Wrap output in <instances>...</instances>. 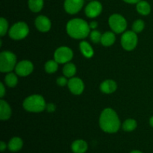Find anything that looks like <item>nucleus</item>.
I'll list each match as a JSON object with an SVG mask.
<instances>
[{
	"mask_svg": "<svg viewBox=\"0 0 153 153\" xmlns=\"http://www.w3.org/2000/svg\"><path fill=\"white\" fill-rule=\"evenodd\" d=\"M102 130L108 133H115L119 130L120 121L116 112L111 108H106L102 112L100 118Z\"/></svg>",
	"mask_w": 153,
	"mask_h": 153,
	"instance_id": "1",
	"label": "nucleus"
},
{
	"mask_svg": "<svg viewBox=\"0 0 153 153\" xmlns=\"http://www.w3.org/2000/svg\"><path fill=\"white\" fill-rule=\"evenodd\" d=\"M67 31L73 38L83 39L89 34L90 25L82 19H73L67 23Z\"/></svg>",
	"mask_w": 153,
	"mask_h": 153,
	"instance_id": "2",
	"label": "nucleus"
},
{
	"mask_svg": "<svg viewBox=\"0 0 153 153\" xmlns=\"http://www.w3.org/2000/svg\"><path fill=\"white\" fill-rule=\"evenodd\" d=\"M23 108L30 112H41L46 108V102L43 97L32 95L24 100Z\"/></svg>",
	"mask_w": 153,
	"mask_h": 153,
	"instance_id": "3",
	"label": "nucleus"
},
{
	"mask_svg": "<svg viewBox=\"0 0 153 153\" xmlns=\"http://www.w3.org/2000/svg\"><path fill=\"white\" fill-rule=\"evenodd\" d=\"M16 55L11 52L4 51L0 54V70L1 73H9L16 67Z\"/></svg>",
	"mask_w": 153,
	"mask_h": 153,
	"instance_id": "4",
	"label": "nucleus"
},
{
	"mask_svg": "<svg viewBox=\"0 0 153 153\" xmlns=\"http://www.w3.org/2000/svg\"><path fill=\"white\" fill-rule=\"evenodd\" d=\"M29 32V29L26 23L19 22L15 23L9 30V36L13 40H22L25 38Z\"/></svg>",
	"mask_w": 153,
	"mask_h": 153,
	"instance_id": "5",
	"label": "nucleus"
},
{
	"mask_svg": "<svg viewBox=\"0 0 153 153\" xmlns=\"http://www.w3.org/2000/svg\"><path fill=\"white\" fill-rule=\"evenodd\" d=\"M109 25L115 33H122L127 27L125 18L120 14H113L109 18Z\"/></svg>",
	"mask_w": 153,
	"mask_h": 153,
	"instance_id": "6",
	"label": "nucleus"
},
{
	"mask_svg": "<svg viewBox=\"0 0 153 153\" xmlns=\"http://www.w3.org/2000/svg\"><path fill=\"white\" fill-rule=\"evenodd\" d=\"M137 43V36L134 31H126L121 37V44L127 51L133 50Z\"/></svg>",
	"mask_w": 153,
	"mask_h": 153,
	"instance_id": "7",
	"label": "nucleus"
},
{
	"mask_svg": "<svg viewBox=\"0 0 153 153\" xmlns=\"http://www.w3.org/2000/svg\"><path fill=\"white\" fill-rule=\"evenodd\" d=\"M73 52L71 49L67 46H62L60 47L55 51V60L58 64H65L69 62L73 58Z\"/></svg>",
	"mask_w": 153,
	"mask_h": 153,
	"instance_id": "8",
	"label": "nucleus"
},
{
	"mask_svg": "<svg viewBox=\"0 0 153 153\" xmlns=\"http://www.w3.org/2000/svg\"><path fill=\"white\" fill-rule=\"evenodd\" d=\"M32 63L28 61H22L15 67L16 73L19 76H27L33 71Z\"/></svg>",
	"mask_w": 153,
	"mask_h": 153,
	"instance_id": "9",
	"label": "nucleus"
},
{
	"mask_svg": "<svg viewBox=\"0 0 153 153\" xmlns=\"http://www.w3.org/2000/svg\"><path fill=\"white\" fill-rule=\"evenodd\" d=\"M84 0H65L64 9L67 13L75 14L82 8Z\"/></svg>",
	"mask_w": 153,
	"mask_h": 153,
	"instance_id": "10",
	"label": "nucleus"
},
{
	"mask_svg": "<svg viewBox=\"0 0 153 153\" xmlns=\"http://www.w3.org/2000/svg\"><path fill=\"white\" fill-rule=\"evenodd\" d=\"M102 7L101 3L97 1H93L87 5L85 8V13L90 18H94L101 13Z\"/></svg>",
	"mask_w": 153,
	"mask_h": 153,
	"instance_id": "11",
	"label": "nucleus"
},
{
	"mask_svg": "<svg viewBox=\"0 0 153 153\" xmlns=\"http://www.w3.org/2000/svg\"><path fill=\"white\" fill-rule=\"evenodd\" d=\"M68 87L70 91L75 95H79L84 91V83L79 78H72L68 82Z\"/></svg>",
	"mask_w": 153,
	"mask_h": 153,
	"instance_id": "12",
	"label": "nucleus"
},
{
	"mask_svg": "<svg viewBox=\"0 0 153 153\" xmlns=\"http://www.w3.org/2000/svg\"><path fill=\"white\" fill-rule=\"evenodd\" d=\"M35 25L37 29L42 32H46L51 28V22L46 16H39L35 19Z\"/></svg>",
	"mask_w": 153,
	"mask_h": 153,
	"instance_id": "13",
	"label": "nucleus"
},
{
	"mask_svg": "<svg viewBox=\"0 0 153 153\" xmlns=\"http://www.w3.org/2000/svg\"><path fill=\"white\" fill-rule=\"evenodd\" d=\"M11 116V109L9 105L4 100L0 101V119L7 120Z\"/></svg>",
	"mask_w": 153,
	"mask_h": 153,
	"instance_id": "14",
	"label": "nucleus"
},
{
	"mask_svg": "<svg viewBox=\"0 0 153 153\" xmlns=\"http://www.w3.org/2000/svg\"><path fill=\"white\" fill-rule=\"evenodd\" d=\"M117 89V84L114 81L106 80L100 85V90L105 94H112Z\"/></svg>",
	"mask_w": 153,
	"mask_h": 153,
	"instance_id": "15",
	"label": "nucleus"
},
{
	"mask_svg": "<svg viewBox=\"0 0 153 153\" xmlns=\"http://www.w3.org/2000/svg\"><path fill=\"white\" fill-rule=\"evenodd\" d=\"M71 148L74 153H85L88 150V143L83 140H77L73 142Z\"/></svg>",
	"mask_w": 153,
	"mask_h": 153,
	"instance_id": "16",
	"label": "nucleus"
},
{
	"mask_svg": "<svg viewBox=\"0 0 153 153\" xmlns=\"http://www.w3.org/2000/svg\"><path fill=\"white\" fill-rule=\"evenodd\" d=\"M23 145L22 139L18 137H13L8 143V149L11 152H17L20 150Z\"/></svg>",
	"mask_w": 153,
	"mask_h": 153,
	"instance_id": "17",
	"label": "nucleus"
},
{
	"mask_svg": "<svg viewBox=\"0 0 153 153\" xmlns=\"http://www.w3.org/2000/svg\"><path fill=\"white\" fill-rule=\"evenodd\" d=\"M115 39H116V37H115V35L114 34V33L108 31V32L104 33L102 35L101 43L103 46H110L114 43Z\"/></svg>",
	"mask_w": 153,
	"mask_h": 153,
	"instance_id": "18",
	"label": "nucleus"
},
{
	"mask_svg": "<svg viewBox=\"0 0 153 153\" xmlns=\"http://www.w3.org/2000/svg\"><path fill=\"white\" fill-rule=\"evenodd\" d=\"M80 49L82 53L86 58H91L94 55V50L91 45L86 41H82L80 43Z\"/></svg>",
	"mask_w": 153,
	"mask_h": 153,
	"instance_id": "19",
	"label": "nucleus"
},
{
	"mask_svg": "<svg viewBox=\"0 0 153 153\" xmlns=\"http://www.w3.org/2000/svg\"><path fill=\"white\" fill-rule=\"evenodd\" d=\"M137 10L142 15H148L151 11V7L146 1H140L137 3Z\"/></svg>",
	"mask_w": 153,
	"mask_h": 153,
	"instance_id": "20",
	"label": "nucleus"
},
{
	"mask_svg": "<svg viewBox=\"0 0 153 153\" xmlns=\"http://www.w3.org/2000/svg\"><path fill=\"white\" fill-rule=\"evenodd\" d=\"M43 6V0H28V7L33 12H39Z\"/></svg>",
	"mask_w": 153,
	"mask_h": 153,
	"instance_id": "21",
	"label": "nucleus"
},
{
	"mask_svg": "<svg viewBox=\"0 0 153 153\" xmlns=\"http://www.w3.org/2000/svg\"><path fill=\"white\" fill-rule=\"evenodd\" d=\"M63 73L64 75L67 78H71L76 74V67L72 63H67L65 64L63 69Z\"/></svg>",
	"mask_w": 153,
	"mask_h": 153,
	"instance_id": "22",
	"label": "nucleus"
},
{
	"mask_svg": "<svg viewBox=\"0 0 153 153\" xmlns=\"http://www.w3.org/2000/svg\"><path fill=\"white\" fill-rule=\"evenodd\" d=\"M137 127V122L133 119L126 120L123 124V128L126 131H131Z\"/></svg>",
	"mask_w": 153,
	"mask_h": 153,
	"instance_id": "23",
	"label": "nucleus"
},
{
	"mask_svg": "<svg viewBox=\"0 0 153 153\" xmlns=\"http://www.w3.org/2000/svg\"><path fill=\"white\" fill-rule=\"evenodd\" d=\"M4 81H5V83L7 84V86L10 87V88H13V87H15L18 82V79L16 76L12 73H8V74L5 76Z\"/></svg>",
	"mask_w": 153,
	"mask_h": 153,
	"instance_id": "24",
	"label": "nucleus"
},
{
	"mask_svg": "<svg viewBox=\"0 0 153 153\" xmlns=\"http://www.w3.org/2000/svg\"><path fill=\"white\" fill-rule=\"evenodd\" d=\"M58 63L55 60V61L51 60V61H49L48 62H46V65H45V70H46V73H53L55 72H56L58 68Z\"/></svg>",
	"mask_w": 153,
	"mask_h": 153,
	"instance_id": "25",
	"label": "nucleus"
},
{
	"mask_svg": "<svg viewBox=\"0 0 153 153\" xmlns=\"http://www.w3.org/2000/svg\"><path fill=\"white\" fill-rule=\"evenodd\" d=\"M133 31H134L135 33H139L140 31H143V29L144 28V22L141 19H137L133 24Z\"/></svg>",
	"mask_w": 153,
	"mask_h": 153,
	"instance_id": "26",
	"label": "nucleus"
},
{
	"mask_svg": "<svg viewBox=\"0 0 153 153\" xmlns=\"http://www.w3.org/2000/svg\"><path fill=\"white\" fill-rule=\"evenodd\" d=\"M7 28H8V25H7V22L4 18L1 17L0 19V33H1V36H4L7 32Z\"/></svg>",
	"mask_w": 153,
	"mask_h": 153,
	"instance_id": "27",
	"label": "nucleus"
},
{
	"mask_svg": "<svg viewBox=\"0 0 153 153\" xmlns=\"http://www.w3.org/2000/svg\"><path fill=\"white\" fill-rule=\"evenodd\" d=\"M90 37H91V40H92L94 43H99V42H101L102 34H100V31H97V30H94L93 31H91Z\"/></svg>",
	"mask_w": 153,
	"mask_h": 153,
	"instance_id": "28",
	"label": "nucleus"
},
{
	"mask_svg": "<svg viewBox=\"0 0 153 153\" xmlns=\"http://www.w3.org/2000/svg\"><path fill=\"white\" fill-rule=\"evenodd\" d=\"M57 83L60 86H64V85H67V83H68L65 77H60L57 79Z\"/></svg>",
	"mask_w": 153,
	"mask_h": 153,
	"instance_id": "29",
	"label": "nucleus"
},
{
	"mask_svg": "<svg viewBox=\"0 0 153 153\" xmlns=\"http://www.w3.org/2000/svg\"><path fill=\"white\" fill-rule=\"evenodd\" d=\"M46 109H47V111L49 112H53L55 110V105L54 104H52V103L48 104L46 105Z\"/></svg>",
	"mask_w": 153,
	"mask_h": 153,
	"instance_id": "30",
	"label": "nucleus"
},
{
	"mask_svg": "<svg viewBox=\"0 0 153 153\" xmlns=\"http://www.w3.org/2000/svg\"><path fill=\"white\" fill-rule=\"evenodd\" d=\"M0 85H1V94H0V97L2 98L4 95V93H5V90H4V87L2 83L0 84Z\"/></svg>",
	"mask_w": 153,
	"mask_h": 153,
	"instance_id": "31",
	"label": "nucleus"
},
{
	"mask_svg": "<svg viewBox=\"0 0 153 153\" xmlns=\"http://www.w3.org/2000/svg\"><path fill=\"white\" fill-rule=\"evenodd\" d=\"M97 26H98V24H97V22H92L90 24V28H92V29H95V28H97Z\"/></svg>",
	"mask_w": 153,
	"mask_h": 153,
	"instance_id": "32",
	"label": "nucleus"
},
{
	"mask_svg": "<svg viewBox=\"0 0 153 153\" xmlns=\"http://www.w3.org/2000/svg\"><path fill=\"white\" fill-rule=\"evenodd\" d=\"M6 143H4V142L1 141V143H0V150L1 151V152H3V151L4 150V149H6Z\"/></svg>",
	"mask_w": 153,
	"mask_h": 153,
	"instance_id": "33",
	"label": "nucleus"
},
{
	"mask_svg": "<svg viewBox=\"0 0 153 153\" xmlns=\"http://www.w3.org/2000/svg\"><path fill=\"white\" fill-rule=\"evenodd\" d=\"M123 1L130 4H135V3H138L140 0H123Z\"/></svg>",
	"mask_w": 153,
	"mask_h": 153,
	"instance_id": "34",
	"label": "nucleus"
},
{
	"mask_svg": "<svg viewBox=\"0 0 153 153\" xmlns=\"http://www.w3.org/2000/svg\"><path fill=\"white\" fill-rule=\"evenodd\" d=\"M149 123H150V125L153 127V117H152L150 118V120H149Z\"/></svg>",
	"mask_w": 153,
	"mask_h": 153,
	"instance_id": "35",
	"label": "nucleus"
},
{
	"mask_svg": "<svg viewBox=\"0 0 153 153\" xmlns=\"http://www.w3.org/2000/svg\"><path fill=\"white\" fill-rule=\"evenodd\" d=\"M131 153H143V152H141L140 151H138V150H134V151H132Z\"/></svg>",
	"mask_w": 153,
	"mask_h": 153,
	"instance_id": "36",
	"label": "nucleus"
}]
</instances>
